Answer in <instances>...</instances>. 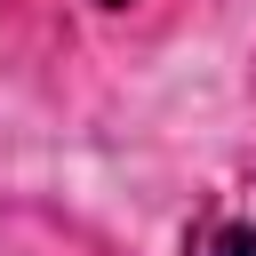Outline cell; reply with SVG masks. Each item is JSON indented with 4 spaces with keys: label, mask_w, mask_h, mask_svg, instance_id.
I'll use <instances>...</instances> for the list:
<instances>
[{
    "label": "cell",
    "mask_w": 256,
    "mask_h": 256,
    "mask_svg": "<svg viewBox=\"0 0 256 256\" xmlns=\"http://www.w3.org/2000/svg\"><path fill=\"white\" fill-rule=\"evenodd\" d=\"M96 8H128V0H96Z\"/></svg>",
    "instance_id": "obj_2"
},
{
    "label": "cell",
    "mask_w": 256,
    "mask_h": 256,
    "mask_svg": "<svg viewBox=\"0 0 256 256\" xmlns=\"http://www.w3.org/2000/svg\"><path fill=\"white\" fill-rule=\"evenodd\" d=\"M184 256H256V176L208 192V208L184 232Z\"/></svg>",
    "instance_id": "obj_1"
}]
</instances>
